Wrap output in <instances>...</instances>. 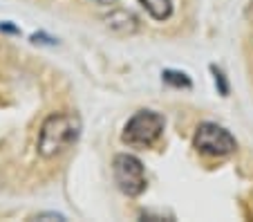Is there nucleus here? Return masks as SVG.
<instances>
[{
	"instance_id": "obj_1",
	"label": "nucleus",
	"mask_w": 253,
	"mask_h": 222,
	"mask_svg": "<svg viewBox=\"0 0 253 222\" xmlns=\"http://www.w3.org/2000/svg\"><path fill=\"white\" fill-rule=\"evenodd\" d=\"M81 137V119L74 112H58L43 121L39 133V153L54 157L72 148Z\"/></svg>"
},
{
	"instance_id": "obj_2",
	"label": "nucleus",
	"mask_w": 253,
	"mask_h": 222,
	"mask_svg": "<svg viewBox=\"0 0 253 222\" xmlns=\"http://www.w3.org/2000/svg\"><path fill=\"white\" fill-rule=\"evenodd\" d=\"M164 133V117L153 110H139L128 119L124 128V141L130 146L148 148L162 137Z\"/></svg>"
},
{
	"instance_id": "obj_3",
	"label": "nucleus",
	"mask_w": 253,
	"mask_h": 222,
	"mask_svg": "<svg viewBox=\"0 0 253 222\" xmlns=\"http://www.w3.org/2000/svg\"><path fill=\"white\" fill-rule=\"evenodd\" d=\"M193 144L202 155H209V157H226V155L235 153V148H238L235 137L226 128L211 124V121H206L197 128Z\"/></svg>"
},
{
	"instance_id": "obj_4",
	"label": "nucleus",
	"mask_w": 253,
	"mask_h": 222,
	"mask_svg": "<svg viewBox=\"0 0 253 222\" xmlns=\"http://www.w3.org/2000/svg\"><path fill=\"white\" fill-rule=\"evenodd\" d=\"M112 166H115L112 171H115V179L121 193L137 198L146 191V171L134 155H117Z\"/></svg>"
},
{
	"instance_id": "obj_5",
	"label": "nucleus",
	"mask_w": 253,
	"mask_h": 222,
	"mask_svg": "<svg viewBox=\"0 0 253 222\" xmlns=\"http://www.w3.org/2000/svg\"><path fill=\"white\" fill-rule=\"evenodd\" d=\"M105 23H108V27H110L112 32H117V34H132L134 29H137V18H134V14H130V11H126V9L112 11V14L105 18Z\"/></svg>"
},
{
	"instance_id": "obj_6",
	"label": "nucleus",
	"mask_w": 253,
	"mask_h": 222,
	"mask_svg": "<svg viewBox=\"0 0 253 222\" xmlns=\"http://www.w3.org/2000/svg\"><path fill=\"white\" fill-rule=\"evenodd\" d=\"M139 2L155 20H166L172 14V0H139Z\"/></svg>"
},
{
	"instance_id": "obj_7",
	"label": "nucleus",
	"mask_w": 253,
	"mask_h": 222,
	"mask_svg": "<svg viewBox=\"0 0 253 222\" xmlns=\"http://www.w3.org/2000/svg\"><path fill=\"white\" fill-rule=\"evenodd\" d=\"M164 81L172 83V86H191V81L186 79V74H179V72H166L164 74Z\"/></svg>"
},
{
	"instance_id": "obj_8",
	"label": "nucleus",
	"mask_w": 253,
	"mask_h": 222,
	"mask_svg": "<svg viewBox=\"0 0 253 222\" xmlns=\"http://www.w3.org/2000/svg\"><path fill=\"white\" fill-rule=\"evenodd\" d=\"M92 2H96V5H112L115 0H92Z\"/></svg>"
}]
</instances>
